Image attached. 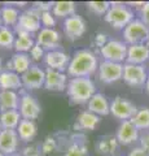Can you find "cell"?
Here are the masks:
<instances>
[{"label":"cell","mask_w":149,"mask_h":156,"mask_svg":"<svg viewBox=\"0 0 149 156\" xmlns=\"http://www.w3.org/2000/svg\"><path fill=\"white\" fill-rule=\"evenodd\" d=\"M34 46H35V42L29 33H17V38L13 47L17 52L26 53L27 51H31V48Z\"/></svg>","instance_id":"f1b7e54d"},{"label":"cell","mask_w":149,"mask_h":156,"mask_svg":"<svg viewBox=\"0 0 149 156\" xmlns=\"http://www.w3.org/2000/svg\"><path fill=\"white\" fill-rule=\"evenodd\" d=\"M128 156H149V154L143 147L139 146V147H134L131 151H130Z\"/></svg>","instance_id":"60d3db41"},{"label":"cell","mask_w":149,"mask_h":156,"mask_svg":"<svg viewBox=\"0 0 149 156\" xmlns=\"http://www.w3.org/2000/svg\"><path fill=\"white\" fill-rule=\"evenodd\" d=\"M148 78V73L144 65L135 64H123V78L122 80L131 87H140L144 86Z\"/></svg>","instance_id":"ba28073f"},{"label":"cell","mask_w":149,"mask_h":156,"mask_svg":"<svg viewBox=\"0 0 149 156\" xmlns=\"http://www.w3.org/2000/svg\"><path fill=\"white\" fill-rule=\"evenodd\" d=\"M66 92L71 104H86L96 94V86L91 78H71L68 82Z\"/></svg>","instance_id":"7a4b0ae2"},{"label":"cell","mask_w":149,"mask_h":156,"mask_svg":"<svg viewBox=\"0 0 149 156\" xmlns=\"http://www.w3.org/2000/svg\"><path fill=\"white\" fill-rule=\"evenodd\" d=\"M2 69H3V60H2V58H0V73L3 72Z\"/></svg>","instance_id":"7bdbcfd3"},{"label":"cell","mask_w":149,"mask_h":156,"mask_svg":"<svg viewBox=\"0 0 149 156\" xmlns=\"http://www.w3.org/2000/svg\"><path fill=\"white\" fill-rule=\"evenodd\" d=\"M115 138H117L119 144L130 146L134 142H136L137 139H140V135H139V130L136 129V126L131 122V120H128L122 121L121 125L118 126Z\"/></svg>","instance_id":"4fadbf2b"},{"label":"cell","mask_w":149,"mask_h":156,"mask_svg":"<svg viewBox=\"0 0 149 156\" xmlns=\"http://www.w3.org/2000/svg\"><path fill=\"white\" fill-rule=\"evenodd\" d=\"M99 65L95 53L91 50L83 48L75 51L68 66V73L73 78H90L96 70H99Z\"/></svg>","instance_id":"6da1fadb"},{"label":"cell","mask_w":149,"mask_h":156,"mask_svg":"<svg viewBox=\"0 0 149 156\" xmlns=\"http://www.w3.org/2000/svg\"><path fill=\"white\" fill-rule=\"evenodd\" d=\"M18 136L17 130H11V129H3L0 131V152L11 156L16 152L18 147Z\"/></svg>","instance_id":"9a60e30c"},{"label":"cell","mask_w":149,"mask_h":156,"mask_svg":"<svg viewBox=\"0 0 149 156\" xmlns=\"http://www.w3.org/2000/svg\"><path fill=\"white\" fill-rule=\"evenodd\" d=\"M131 122L136 126L137 130H148L149 131V108L137 109L136 115L131 119Z\"/></svg>","instance_id":"f546056e"},{"label":"cell","mask_w":149,"mask_h":156,"mask_svg":"<svg viewBox=\"0 0 149 156\" xmlns=\"http://www.w3.org/2000/svg\"><path fill=\"white\" fill-rule=\"evenodd\" d=\"M136 105L122 96H115L110 101V113L118 120L128 121L136 115Z\"/></svg>","instance_id":"8992f818"},{"label":"cell","mask_w":149,"mask_h":156,"mask_svg":"<svg viewBox=\"0 0 149 156\" xmlns=\"http://www.w3.org/2000/svg\"><path fill=\"white\" fill-rule=\"evenodd\" d=\"M127 48L128 46L126 43L112 39L103 48H100V52H101L104 60L122 64V61H124L127 57Z\"/></svg>","instance_id":"52a82bcc"},{"label":"cell","mask_w":149,"mask_h":156,"mask_svg":"<svg viewBox=\"0 0 149 156\" xmlns=\"http://www.w3.org/2000/svg\"><path fill=\"white\" fill-rule=\"evenodd\" d=\"M99 78L104 83H114L123 78V64L104 60L99 65Z\"/></svg>","instance_id":"30bf717a"},{"label":"cell","mask_w":149,"mask_h":156,"mask_svg":"<svg viewBox=\"0 0 149 156\" xmlns=\"http://www.w3.org/2000/svg\"><path fill=\"white\" fill-rule=\"evenodd\" d=\"M40 155H42V147L35 144L23 148V152H22V156H40Z\"/></svg>","instance_id":"d590c367"},{"label":"cell","mask_w":149,"mask_h":156,"mask_svg":"<svg viewBox=\"0 0 149 156\" xmlns=\"http://www.w3.org/2000/svg\"><path fill=\"white\" fill-rule=\"evenodd\" d=\"M36 43L43 47V50H48V52L56 51L60 47V34L55 29L43 27L38 33Z\"/></svg>","instance_id":"5bb4252c"},{"label":"cell","mask_w":149,"mask_h":156,"mask_svg":"<svg viewBox=\"0 0 149 156\" xmlns=\"http://www.w3.org/2000/svg\"><path fill=\"white\" fill-rule=\"evenodd\" d=\"M22 80L21 76L12 70H4L0 73V90H11L14 91L17 89H21Z\"/></svg>","instance_id":"ffe728a7"},{"label":"cell","mask_w":149,"mask_h":156,"mask_svg":"<svg viewBox=\"0 0 149 156\" xmlns=\"http://www.w3.org/2000/svg\"><path fill=\"white\" fill-rule=\"evenodd\" d=\"M149 60V47L143 43V44H132L127 48V57L126 61L128 64L143 65L145 61Z\"/></svg>","instance_id":"ac0fdd59"},{"label":"cell","mask_w":149,"mask_h":156,"mask_svg":"<svg viewBox=\"0 0 149 156\" xmlns=\"http://www.w3.org/2000/svg\"><path fill=\"white\" fill-rule=\"evenodd\" d=\"M16 37L14 33L7 26H3L0 29V47L2 48H13Z\"/></svg>","instance_id":"1f68e13d"},{"label":"cell","mask_w":149,"mask_h":156,"mask_svg":"<svg viewBox=\"0 0 149 156\" xmlns=\"http://www.w3.org/2000/svg\"><path fill=\"white\" fill-rule=\"evenodd\" d=\"M3 130V126H2V121H0V131Z\"/></svg>","instance_id":"7dc6e473"},{"label":"cell","mask_w":149,"mask_h":156,"mask_svg":"<svg viewBox=\"0 0 149 156\" xmlns=\"http://www.w3.org/2000/svg\"><path fill=\"white\" fill-rule=\"evenodd\" d=\"M40 104L38 100L30 94H26L25 91H21L20 98V107H18V112L23 120H36L40 115Z\"/></svg>","instance_id":"9c48e42d"},{"label":"cell","mask_w":149,"mask_h":156,"mask_svg":"<svg viewBox=\"0 0 149 156\" xmlns=\"http://www.w3.org/2000/svg\"><path fill=\"white\" fill-rule=\"evenodd\" d=\"M145 44L149 47V35H148V38H147V42H145Z\"/></svg>","instance_id":"ee69618b"},{"label":"cell","mask_w":149,"mask_h":156,"mask_svg":"<svg viewBox=\"0 0 149 156\" xmlns=\"http://www.w3.org/2000/svg\"><path fill=\"white\" fill-rule=\"evenodd\" d=\"M109 41H108V37L105 35V34H97L96 35V39H95V44L100 47V48H103L105 44H107Z\"/></svg>","instance_id":"ab89813d"},{"label":"cell","mask_w":149,"mask_h":156,"mask_svg":"<svg viewBox=\"0 0 149 156\" xmlns=\"http://www.w3.org/2000/svg\"><path fill=\"white\" fill-rule=\"evenodd\" d=\"M22 85L29 90H36L44 86L46 82V70L38 65H31L29 69L21 76Z\"/></svg>","instance_id":"8fae6325"},{"label":"cell","mask_w":149,"mask_h":156,"mask_svg":"<svg viewBox=\"0 0 149 156\" xmlns=\"http://www.w3.org/2000/svg\"><path fill=\"white\" fill-rule=\"evenodd\" d=\"M71 58L69 57L68 53H65L64 51L56 50V51H49L46 53L44 56V62L49 69L64 72L65 69H68V66L70 64Z\"/></svg>","instance_id":"2e32d148"},{"label":"cell","mask_w":149,"mask_h":156,"mask_svg":"<svg viewBox=\"0 0 149 156\" xmlns=\"http://www.w3.org/2000/svg\"><path fill=\"white\" fill-rule=\"evenodd\" d=\"M118 144L119 143L114 135H104L99 139L97 144H96V150L99 154L103 155H113L117 152Z\"/></svg>","instance_id":"603a6c76"},{"label":"cell","mask_w":149,"mask_h":156,"mask_svg":"<svg viewBox=\"0 0 149 156\" xmlns=\"http://www.w3.org/2000/svg\"><path fill=\"white\" fill-rule=\"evenodd\" d=\"M145 90L149 94V74H148V78H147V82H145Z\"/></svg>","instance_id":"b9f144b4"},{"label":"cell","mask_w":149,"mask_h":156,"mask_svg":"<svg viewBox=\"0 0 149 156\" xmlns=\"http://www.w3.org/2000/svg\"><path fill=\"white\" fill-rule=\"evenodd\" d=\"M88 111L97 116H108L110 113V101L104 94L96 92L87 103Z\"/></svg>","instance_id":"d6986e66"},{"label":"cell","mask_w":149,"mask_h":156,"mask_svg":"<svg viewBox=\"0 0 149 156\" xmlns=\"http://www.w3.org/2000/svg\"><path fill=\"white\" fill-rule=\"evenodd\" d=\"M17 133H18V136H20L21 140H23V142H30L36 135V124L31 120L22 119L17 128Z\"/></svg>","instance_id":"d4e9b609"},{"label":"cell","mask_w":149,"mask_h":156,"mask_svg":"<svg viewBox=\"0 0 149 156\" xmlns=\"http://www.w3.org/2000/svg\"><path fill=\"white\" fill-rule=\"evenodd\" d=\"M21 115L17 109L12 111H5L0 113V121H2L3 129H11V130H17L18 125L21 122Z\"/></svg>","instance_id":"cb8c5ba5"},{"label":"cell","mask_w":149,"mask_h":156,"mask_svg":"<svg viewBox=\"0 0 149 156\" xmlns=\"http://www.w3.org/2000/svg\"><path fill=\"white\" fill-rule=\"evenodd\" d=\"M40 21H42V25L47 29H53L55 23H56L55 16L52 12H43L40 16Z\"/></svg>","instance_id":"836d02e7"},{"label":"cell","mask_w":149,"mask_h":156,"mask_svg":"<svg viewBox=\"0 0 149 156\" xmlns=\"http://www.w3.org/2000/svg\"><path fill=\"white\" fill-rule=\"evenodd\" d=\"M0 156H5V155H4V154H2V152H0Z\"/></svg>","instance_id":"c3c4849f"},{"label":"cell","mask_w":149,"mask_h":156,"mask_svg":"<svg viewBox=\"0 0 149 156\" xmlns=\"http://www.w3.org/2000/svg\"><path fill=\"white\" fill-rule=\"evenodd\" d=\"M30 55H31V57L34 58V60H40L43 56H46V55H44V50H43V47L39 46L38 43H35V46L31 48Z\"/></svg>","instance_id":"8d00e7d4"},{"label":"cell","mask_w":149,"mask_h":156,"mask_svg":"<svg viewBox=\"0 0 149 156\" xmlns=\"http://www.w3.org/2000/svg\"><path fill=\"white\" fill-rule=\"evenodd\" d=\"M140 147H143L149 154V131H145L140 135Z\"/></svg>","instance_id":"f35d334b"},{"label":"cell","mask_w":149,"mask_h":156,"mask_svg":"<svg viewBox=\"0 0 149 156\" xmlns=\"http://www.w3.org/2000/svg\"><path fill=\"white\" fill-rule=\"evenodd\" d=\"M3 27V21H2V17H0V29Z\"/></svg>","instance_id":"f6af8a7d"},{"label":"cell","mask_w":149,"mask_h":156,"mask_svg":"<svg viewBox=\"0 0 149 156\" xmlns=\"http://www.w3.org/2000/svg\"><path fill=\"white\" fill-rule=\"evenodd\" d=\"M68 77L62 72L48 69L46 70V82L44 87L49 91H64L68 87Z\"/></svg>","instance_id":"e0dca14e"},{"label":"cell","mask_w":149,"mask_h":156,"mask_svg":"<svg viewBox=\"0 0 149 156\" xmlns=\"http://www.w3.org/2000/svg\"><path fill=\"white\" fill-rule=\"evenodd\" d=\"M55 148H56V140L51 138V136H48L42 144V154H51L52 151H55Z\"/></svg>","instance_id":"e575fe53"},{"label":"cell","mask_w":149,"mask_h":156,"mask_svg":"<svg viewBox=\"0 0 149 156\" xmlns=\"http://www.w3.org/2000/svg\"><path fill=\"white\" fill-rule=\"evenodd\" d=\"M140 14H141V18H140V20L149 27V2H147V3L141 7Z\"/></svg>","instance_id":"74e56055"},{"label":"cell","mask_w":149,"mask_h":156,"mask_svg":"<svg viewBox=\"0 0 149 156\" xmlns=\"http://www.w3.org/2000/svg\"><path fill=\"white\" fill-rule=\"evenodd\" d=\"M11 156H22V155H20V154H13V155H11Z\"/></svg>","instance_id":"bcb514c9"},{"label":"cell","mask_w":149,"mask_h":156,"mask_svg":"<svg viewBox=\"0 0 149 156\" xmlns=\"http://www.w3.org/2000/svg\"><path fill=\"white\" fill-rule=\"evenodd\" d=\"M20 107V96L16 91L0 90V112L17 109Z\"/></svg>","instance_id":"44dd1931"},{"label":"cell","mask_w":149,"mask_h":156,"mask_svg":"<svg viewBox=\"0 0 149 156\" xmlns=\"http://www.w3.org/2000/svg\"><path fill=\"white\" fill-rule=\"evenodd\" d=\"M52 13L56 17L68 18L75 14V3L74 2H56L53 3Z\"/></svg>","instance_id":"83f0119b"},{"label":"cell","mask_w":149,"mask_h":156,"mask_svg":"<svg viewBox=\"0 0 149 156\" xmlns=\"http://www.w3.org/2000/svg\"><path fill=\"white\" fill-rule=\"evenodd\" d=\"M149 35V27L144 23L141 20L135 18L123 29V38L126 44H143L147 42Z\"/></svg>","instance_id":"277c9868"},{"label":"cell","mask_w":149,"mask_h":156,"mask_svg":"<svg viewBox=\"0 0 149 156\" xmlns=\"http://www.w3.org/2000/svg\"><path fill=\"white\" fill-rule=\"evenodd\" d=\"M40 16L42 13L34 7L22 12L20 20H18V23L14 26V30H16V33H29V34L40 31V23H42Z\"/></svg>","instance_id":"5b68a950"},{"label":"cell","mask_w":149,"mask_h":156,"mask_svg":"<svg viewBox=\"0 0 149 156\" xmlns=\"http://www.w3.org/2000/svg\"><path fill=\"white\" fill-rule=\"evenodd\" d=\"M12 65H13V72H16L17 74H23L31 66L30 62V56L27 53L23 52H16L11 58Z\"/></svg>","instance_id":"4316f807"},{"label":"cell","mask_w":149,"mask_h":156,"mask_svg":"<svg viewBox=\"0 0 149 156\" xmlns=\"http://www.w3.org/2000/svg\"><path fill=\"white\" fill-rule=\"evenodd\" d=\"M86 21L78 14H73L64 21V33L70 41H78L86 33Z\"/></svg>","instance_id":"7c38bea8"},{"label":"cell","mask_w":149,"mask_h":156,"mask_svg":"<svg viewBox=\"0 0 149 156\" xmlns=\"http://www.w3.org/2000/svg\"><path fill=\"white\" fill-rule=\"evenodd\" d=\"M65 156H88L84 138H80V140H74L66 150Z\"/></svg>","instance_id":"4dcf8cb0"},{"label":"cell","mask_w":149,"mask_h":156,"mask_svg":"<svg viewBox=\"0 0 149 156\" xmlns=\"http://www.w3.org/2000/svg\"><path fill=\"white\" fill-rule=\"evenodd\" d=\"M104 20L114 29H124L131 21H134V12L127 5L112 3V7L104 16Z\"/></svg>","instance_id":"3957f363"},{"label":"cell","mask_w":149,"mask_h":156,"mask_svg":"<svg viewBox=\"0 0 149 156\" xmlns=\"http://www.w3.org/2000/svg\"><path fill=\"white\" fill-rule=\"evenodd\" d=\"M99 124H100V117L87 109V111L80 112L78 115L76 124L74 128L79 130H93Z\"/></svg>","instance_id":"7402d4cb"},{"label":"cell","mask_w":149,"mask_h":156,"mask_svg":"<svg viewBox=\"0 0 149 156\" xmlns=\"http://www.w3.org/2000/svg\"><path fill=\"white\" fill-rule=\"evenodd\" d=\"M21 13L18 12L17 8H14L12 5H4L0 9V17H2L3 25L4 26H16L18 23V20H20Z\"/></svg>","instance_id":"484cf974"},{"label":"cell","mask_w":149,"mask_h":156,"mask_svg":"<svg viewBox=\"0 0 149 156\" xmlns=\"http://www.w3.org/2000/svg\"><path fill=\"white\" fill-rule=\"evenodd\" d=\"M87 7L91 12H93L95 14L99 16H105L108 13V11L112 7V3L109 2H87Z\"/></svg>","instance_id":"d6a6232c"}]
</instances>
